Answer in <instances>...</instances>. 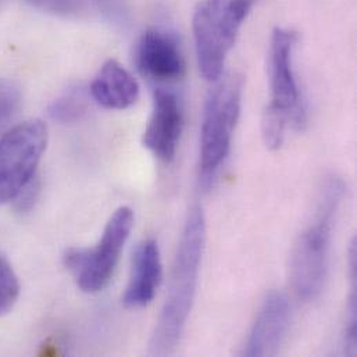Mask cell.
<instances>
[{"label":"cell","instance_id":"cell-1","mask_svg":"<svg viewBox=\"0 0 357 357\" xmlns=\"http://www.w3.org/2000/svg\"><path fill=\"white\" fill-rule=\"evenodd\" d=\"M206 242V220L193 207L183 225L166 303L151 340V354L166 356L176 352L190 314Z\"/></svg>","mask_w":357,"mask_h":357},{"label":"cell","instance_id":"cell-2","mask_svg":"<svg viewBox=\"0 0 357 357\" xmlns=\"http://www.w3.org/2000/svg\"><path fill=\"white\" fill-rule=\"evenodd\" d=\"M345 190L342 179H326L319 195L314 215L294 246L291 282L295 294L306 302L317 299L326 287L333 232Z\"/></svg>","mask_w":357,"mask_h":357},{"label":"cell","instance_id":"cell-3","mask_svg":"<svg viewBox=\"0 0 357 357\" xmlns=\"http://www.w3.org/2000/svg\"><path fill=\"white\" fill-rule=\"evenodd\" d=\"M296 43L295 31L274 28L268 56L270 105L261 119L263 141L271 151L282 146L288 130H302L307 123V107L294 67Z\"/></svg>","mask_w":357,"mask_h":357},{"label":"cell","instance_id":"cell-4","mask_svg":"<svg viewBox=\"0 0 357 357\" xmlns=\"http://www.w3.org/2000/svg\"><path fill=\"white\" fill-rule=\"evenodd\" d=\"M259 0H200L192 15L197 66L207 81H217L245 20Z\"/></svg>","mask_w":357,"mask_h":357},{"label":"cell","instance_id":"cell-5","mask_svg":"<svg viewBox=\"0 0 357 357\" xmlns=\"http://www.w3.org/2000/svg\"><path fill=\"white\" fill-rule=\"evenodd\" d=\"M243 78L221 75L204 102L200 128L199 170L203 186H211L229 155L232 137L242 109Z\"/></svg>","mask_w":357,"mask_h":357},{"label":"cell","instance_id":"cell-6","mask_svg":"<svg viewBox=\"0 0 357 357\" xmlns=\"http://www.w3.org/2000/svg\"><path fill=\"white\" fill-rule=\"evenodd\" d=\"M134 211L123 206L107 221L96 246L89 249L71 248L64 253V266L74 275L81 291L98 294L110 284L134 227Z\"/></svg>","mask_w":357,"mask_h":357},{"label":"cell","instance_id":"cell-7","mask_svg":"<svg viewBox=\"0 0 357 357\" xmlns=\"http://www.w3.org/2000/svg\"><path fill=\"white\" fill-rule=\"evenodd\" d=\"M47 141V126L38 119L15 126L0 138V204L14 200L35 178Z\"/></svg>","mask_w":357,"mask_h":357},{"label":"cell","instance_id":"cell-8","mask_svg":"<svg viewBox=\"0 0 357 357\" xmlns=\"http://www.w3.org/2000/svg\"><path fill=\"white\" fill-rule=\"evenodd\" d=\"M183 128V112L178 96L166 88H156L153 109L144 131V146L159 160H174Z\"/></svg>","mask_w":357,"mask_h":357},{"label":"cell","instance_id":"cell-9","mask_svg":"<svg viewBox=\"0 0 357 357\" xmlns=\"http://www.w3.org/2000/svg\"><path fill=\"white\" fill-rule=\"evenodd\" d=\"M139 73L158 84H170L185 75L186 64L177 38L162 28L144 32L137 47Z\"/></svg>","mask_w":357,"mask_h":357},{"label":"cell","instance_id":"cell-10","mask_svg":"<svg viewBox=\"0 0 357 357\" xmlns=\"http://www.w3.org/2000/svg\"><path fill=\"white\" fill-rule=\"evenodd\" d=\"M291 324V303L281 292H271L263 302L249 333L242 355L274 356L287 340Z\"/></svg>","mask_w":357,"mask_h":357},{"label":"cell","instance_id":"cell-11","mask_svg":"<svg viewBox=\"0 0 357 357\" xmlns=\"http://www.w3.org/2000/svg\"><path fill=\"white\" fill-rule=\"evenodd\" d=\"M163 278L160 249L156 241L146 239L139 243L132 259V268L123 296L124 306L139 310L152 303Z\"/></svg>","mask_w":357,"mask_h":357},{"label":"cell","instance_id":"cell-12","mask_svg":"<svg viewBox=\"0 0 357 357\" xmlns=\"http://www.w3.org/2000/svg\"><path fill=\"white\" fill-rule=\"evenodd\" d=\"M91 98L105 109L126 110L137 103L139 85L117 60H107L89 86Z\"/></svg>","mask_w":357,"mask_h":357},{"label":"cell","instance_id":"cell-13","mask_svg":"<svg viewBox=\"0 0 357 357\" xmlns=\"http://www.w3.org/2000/svg\"><path fill=\"white\" fill-rule=\"evenodd\" d=\"M88 95L79 85L68 88L49 106V116L60 124H71L79 121L88 112Z\"/></svg>","mask_w":357,"mask_h":357},{"label":"cell","instance_id":"cell-14","mask_svg":"<svg viewBox=\"0 0 357 357\" xmlns=\"http://www.w3.org/2000/svg\"><path fill=\"white\" fill-rule=\"evenodd\" d=\"M20 295L18 278L6 259L0 256V317L7 314Z\"/></svg>","mask_w":357,"mask_h":357},{"label":"cell","instance_id":"cell-15","mask_svg":"<svg viewBox=\"0 0 357 357\" xmlns=\"http://www.w3.org/2000/svg\"><path fill=\"white\" fill-rule=\"evenodd\" d=\"M20 88L7 79H0V126L10 121L21 107Z\"/></svg>","mask_w":357,"mask_h":357},{"label":"cell","instance_id":"cell-16","mask_svg":"<svg viewBox=\"0 0 357 357\" xmlns=\"http://www.w3.org/2000/svg\"><path fill=\"white\" fill-rule=\"evenodd\" d=\"M39 8L59 13V14H71L75 13L79 6L81 0H28Z\"/></svg>","mask_w":357,"mask_h":357},{"label":"cell","instance_id":"cell-17","mask_svg":"<svg viewBox=\"0 0 357 357\" xmlns=\"http://www.w3.org/2000/svg\"><path fill=\"white\" fill-rule=\"evenodd\" d=\"M39 196V182L32 179L17 196L20 200L17 202V208L18 211H28L29 208H32V206L35 204L36 199Z\"/></svg>","mask_w":357,"mask_h":357}]
</instances>
